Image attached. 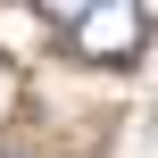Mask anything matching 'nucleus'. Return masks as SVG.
<instances>
[{
  "label": "nucleus",
  "instance_id": "f257e3e1",
  "mask_svg": "<svg viewBox=\"0 0 158 158\" xmlns=\"http://www.w3.org/2000/svg\"><path fill=\"white\" fill-rule=\"evenodd\" d=\"M67 33H75V50H83V58L125 67V58H142V42H150V17H142V0H92Z\"/></svg>",
  "mask_w": 158,
  "mask_h": 158
},
{
  "label": "nucleus",
  "instance_id": "f03ea898",
  "mask_svg": "<svg viewBox=\"0 0 158 158\" xmlns=\"http://www.w3.org/2000/svg\"><path fill=\"white\" fill-rule=\"evenodd\" d=\"M33 8H42V17H50V25H75V17H83V8H92V0H33Z\"/></svg>",
  "mask_w": 158,
  "mask_h": 158
}]
</instances>
